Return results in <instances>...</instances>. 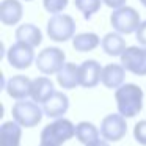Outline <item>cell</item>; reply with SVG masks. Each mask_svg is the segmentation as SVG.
Segmentation results:
<instances>
[{
    "mask_svg": "<svg viewBox=\"0 0 146 146\" xmlns=\"http://www.w3.org/2000/svg\"><path fill=\"white\" fill-rule=\"evenodd\" d=\"M57 82L63 90H72L80 85V68L74 63H64L57 72Z\"/></svg>",
    "mask_w": 146,
    "mask_h": 146,
    "instance_id": "cell-14",
    "label": "cell"
},
{
    "mask_svg": "<svg viewBox=\"0 0 146 146\" xmlns=\"http://www.w3.org/2000/svg\"><path fill=\"white\" fill-rule=\"evenodd\" d=\"M99 135H101V130L94 126L93 123H88V121H82L76 126V137L82 145L88 146L91 143L98 141Z\"/></svg>",
    "mask_w": 146,
    "mask_h": 146,
    "instance_id": "cell-20",
    "label": "cell"
},
{
    "mask_svg": "<svg viewBox=\"0 0 146 146\" xmlns=\"http://www.w3.org/2000/svg\"><path fill=\"white\" fill-rule=\"evenodd\" d=\"M76 135V126L66 118H57L54 123L47 124L41 132V141H49L61 146Z\"/></svg>",
    "mask_w": 146,
    "mask_h": 146,
    "instance_id": "cell-4",
    "label": "cell"
},
{
    "mask_svg": "<svg viewBox=\"0 0 146 146\" xmlns=\"http://www.w3.org/2000/svg\"><path fill=\"white\" fill-rule=\"evenodd\" d=\"M47 35L55 42H66L76 36V21L69 14H54L47 22Z\"/></svg>",
    "mask_w": 146,
    "mask_h": 146,
    "instance_id": "cell-3",
    "label": "cell"
},
{
    "mask_svg": "<svg viewBox=\"0 0 146 146\" xmlns=\"http://www.w3.org/2000/svg\"><path fill=\"white\" fill-rule=\"evenodd\" d=\"M7 58H8V63L13 68H16V69H27L36 60L33 47L21 41H16L8 49Z\"/></svg>",
    "mask_w": 146,
    "mask_h": 146,
    "instance_id": "cell-9",
    "label": "cell"
},
{
    "mask_svg": "<svg viewBox=\"0 0 146 146\" xmlns=\"http://www.w3.org/2000/svg\"><path fill=\"white\" fill-rule=\"evenodd\" d=\"M124 77H126V68L123 64L110 63L102 69L101 82L110 90H118L121 85H124Z\"/></svg>",
    "mask_w": 146,
    "mask_h": 146,
    "instance_id": "cell-13",
    "label": "cell"
},
{
    "mask_svg": "<svg viewBox=\"0 0 146 146\" xmlns=\"http://www.w3.org/2000/svg\"><path fill=\"white\" fill-rule=\"evenodd\" d=\"M22 126L16 121H7L0 127V146H21Z\"/></svg>",
    "mask_w": 146,
    "mask_h": 146,
    "instance_id": "cell-16",
    "label": "cell"
},
{
    "mask_svg": "<svg viewBox=\"0 0 146 146\" xmlns=\"http://www.w3.org/2000/svg\"><path fill=\"white\" fill-rule=\"evenodd\" d=\"M102 39L99 38L96 33H79L72 38V47L76 49L77 52H91L101 44Z\"/></svg>",
    "mask_w": 146,
    "mask_h": 146,
    "instance_id": "cell-21",
    "label": "cell"
},
{
    "mask_svg": "<svg viewBox=\"0 0 146 146\" xmlns=\"http://www.w3.org/2000/svg\"><path fill=\"white\" fill-rule=\"evenodd\" d=\"M79 68H80V86H83V88H94L101 82L104 68L96 60H85Z\"/></svg>",
    "mask_w": 146,
    "mask_h": 146,
    "instance_id": "cell-10",
    "label": "cell"
},
{
    "mask_svg": "<svg viewBox=\"0 0 146 146\" xmlns=\"http://www.w3.org/2000/svg\"><path fill=\"white\" fill-rule=\"evenodd\" d=\"M39 146H58V145H54V143H49V141H41Z\"/></svg>",
    "mask_w": 146,
    "mask_h": 146,
    "instance_id": "cell-28",
    "label": "cell"
},
{
    "mask_svg": "<svg viewBox=\"0 0 146 146\" xmlns=\"http://www.w3.org/2000/svg\"><path fill=\"white\" fill-rule=\"evenodd\" d=\"M64 60H66V55L61 49L46 47L44 50H41L38 54L35 63H36V68L42 74L50 76V74H57L64 66Z\"/></svg>",
    "mask_w": 146,
    "mask_h": 146,
    "instance_id": "cell-6",
    "label": "cell"
},
{
    "mask_svg": "<svg viewBox=\"0 0 146 146\" xmlns=\"http://www.w3.org/2000/svg\"><path fill=\"white\" fill-rule=\"evenodd\" d=\"M133 137L140 145L146 146V119H141L133 127Z\"/></svg>",
    "mask_w": 146,
    "mask_h": 146,
    "instance_id": "cell-24",
    "label": "cell"
},
{
    "mask_svg": "<svg viewBox=\"0 0 146 146\" xmlns=\"http://www.w3.org/2000/svg\"><path fill=\"white\" fill-rule=\"evenodd\" d=\"M16 39L32 46V47H36L42 41V33L39 27L33 25V24H22L16 29Z\"/></svg>",
    "mask_w": 146,
    "mask_h": 146,
    "instance_id": "cell-19",
    "label": "cell"
},
{
    "mask_svg": "<svg viewBox=\"0 0 146 146\" xmlns=\"http://www.w3.org/2000/svg\"><path fill=\"white\" fill-rule=\"evenodd\" d=\"M88 146H110V145H108V141H104V140H98V141L91 143V145H88Z\"/></svg>",
    "mask_w": 146,
    "mask_h": 146,
    "instance_id": "cell-27",
    "label": "cell"
},
{
    "mask_svg": "<svg viewBox=\"0 0 146 146\" xmlns=\"http://www.w3.org/2000/svg\"><path fill=\"white\" fill-rule=\"evenodd\" d=\"M11 113H13V119L16 123H19L25 129H30V127H35L41 123L44 110L39 107L38 102L22 99V101H17L13 105Z\"/></svg>",
    "mask_w": 146,
    "mask_h": 146,
    "instance_id": "cell-2",
    "label": "cell"
},
{
    "mask_svg": "<svg viewBox=\"0 0 146 146\" xmlns=\"http://www.w3.org/2000/svg\"><path fill=\"white\" fill-rule=\"evenodd\" d=\"M22 19V3L19 0H3L0 5V21L5 25H16Z\"/></svg>",
    "mask_w": 146,
    "mask_h": 146,
    "instance_id": "cell-15",
    "label": "cell"
},
{
    "mask_svg": "<svg viewBox=\"0 0 146 146\" xmlns=\"http://www.w3.org/2000/svg\"><path fill=\"white\" fill-rule=\"evenodd\" d=\"M101 46H102V50L107 55H110V57H121L123 52L127 49L126 41L123 39L121 33H118V32L107 33V35L102 38Z\"/></svg>",
    "mask_w": 146,
    "mask_h": 146,
    "instance_id": "cell-18",
    "label": "cell"
},
{
    "mask_svg": "<svg viewBox=\"0 0 146 146\" xmlns=\"http://www.w3.org/2000/svg\"><path fill=\"white\" fill-rule=\"evenodd\" d=\"M110 24L118 33L130 35V33H135L138 30L141 21H140V14L135 8L124 5L118 10H113L110 16Z\"/></svg>",
    "mask_w": 146,
    "mask_h": 146,
    "instance_id": "cell-5",
    "label": "cell"
},
{
    "mask_svg": "<svg viewBox=\"0 0 146 146\" xmlns=\"http://www.w3.org/2000/svg\"><path fill=\"white\" fill-rule=\"evenodd\" d=\"M121 64L135 76H146V47H127L121 55Z\"/></svg>",
    "mask_w": 146,
    "mask_h": 146,
    "instance_id": "cell-8",
    "label": "cell"
},
{
    "mask_svg": "<svg viewBox=\"0 0 146 146\" xmlns=\"http://www.w3.org/2000/svg\"><path fill=\"white\" fill-rule=\"evenodd\" d=\"M69 108V98L61 91H55L49 101L44 102V115L49 118H61Z\"/></svg>",
    "mask_w": 146,
    "mask_h": 146,
    "instance_id": "cell-12",
    "label": "cell"
},
{
    "mask_svg": "<svg viewBox=\"0 0 146 146\" xmlns=\"http://www.w3.org/2000/svg\"><path fill=\"white\" fill-rule=\"evenodd\" d=\"M118 111L124 118H133L143 108V90L135 83H124L115 91Z\"/></svg>",
    "mask_w": 146,
    "mask_h": 146,
    "instance_id": "cell-1",
    "label": "cell"
},
{
    "mask_svg": "<svg viewBox=\"0 0 146 146\" xmlns=\"http://www.w3.org/2000/svg\"><path fill=\"white\" fill-rule=\"evenodd\" d=\"M102 2H104L108 8H111V10H118V8L126 5L127 0H102Z\"/></svg>",
    "mask_w": 146,
    "mask_h": 146,
    "instance_id": "cell-26",
    "label": "cell"
},
{
    "mask_svg": "<svg viewBox=\"0 0 146 146\" xmlns=\"http://www.w3.org/2000/svg\"><path fill=\"white\" fill-rule=\"evenodd\" d=\"M55 93L54 83L49 77H38L32 82V99L38 104H44Z\"/></svg>",
    "mask_w": 146,
    "mask_h": 146,
    "instance_id": "cell-17",
    "label": "cell"
},
{
    "mask_svg": "<svg viewBox=\"0 0 146 146\" xmlns=\"http://www.w3.org/2000/svg\"><path fill=\"white\" fill-rule=\"evenodd\" d=\"M68 2L69 0H42V5H44V10L50 14H58L63 13L68 7Z\"/></svg>",
    "mask_w": 146,
    "mask_h": 146,
    "instance_id": "cell-23",
    "label": "cell"
},
{
    "mask_svg": "<svg viewBox=\"0 0 146 146\" xmlns=\"http://www.w3.org/2000/svg\"><path fill=\"white\" fill-rule=\"evenodd\" d=\"M140 3H141L143 7H146V0H140Z\"/></svg>",
    "mask_w": 146,
    "mask_h": 146,
    "instance_id": "cell-29",
    "label": "cell"
},
{
    "mask_svg": "<svg viewBox=\"0 0 146 146\" xmlns=\"http://www.w3.org/2000/svg\"><path fill=\"white\" fill-rule=\"evenodd\" d=\"M101 135L107 141H119L124 138L127 132V123L126 118L121 113H111L107 115L101 121Z\"/></svg>",
    "mask_w": 146,
    "mask_h": 146,
    "instance_id": "cell-7",
    "label": "cell"
},
{
    "mask_svg": "<svg viewBox=\"0 0 146 146\" xmlns=\"http://www.w3.org/2000/svg\"><path fill=\"white\" fill-rule=\"evenodd\" d=\"M32 82L27 76H13L7 83V93L10 98L16 101H22L32 96Z\"/></svg>",
    "mask_w": 146,
    "mask_h": 146,
    "instance_id": "cell-11",
    "label": "cell"
},
{
    "mask_svg": "<svg viewBox=\"0 0 146 146\" xmlns=\"http://www.w3.org/2000/svg\"><path fill=\"white\" fill-rule=\"evenodd\" d=\"M25 2H32V0H25Z\"/></svg>",
    "mask_w": 146,
    "mask_h": 146,
    "instance_id": "cell-30",
    "label": "cell"
},
{
    "mask_svg": "<svg viewBox=\"0 0 146 146\" xmlns=\"http://www.w3.org/2000/svg\"><path fill=\"white\" fill-rule=\"evenodd\" d=\"M104 3L102 0H74V5L76 8L83 14L86 21L91 19L93 14H96L99 10H101V5Z\"/></svg>",
    "mask_w": 146,
    "mask_h": 146,
    "instance_id": "cell-22",
    "label": "cell"
},
{
    "mask_svg": "<svg viewBox=\"0 0 146 146\" xmlns=\"http://www.w3.org/2000/svg\"><path fill=\"white\" fill-rule=\"evenodd\" d=\"M135 36H137V41L146 47V21H143V22L140 24L138 30L135 32Z\"/></svg>",
    "mask_w": 146,
    "mask_h": 146,
    "instance_id": "cell-25",
    "label": "cell"
}]
</instances>
